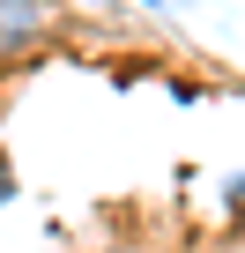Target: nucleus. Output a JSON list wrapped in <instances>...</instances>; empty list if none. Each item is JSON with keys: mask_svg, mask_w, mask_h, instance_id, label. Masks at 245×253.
Here are the masks:
<instances>
[{"mask_svg": "<svg viewBox=\"0 0 245 253\" xmlns=\"http://www.w3.org/2000/svg\"><path fill=\"white\" fill-rule=\"evenodd\" d=\"M37 30V0H0V45H30Z\"/></svg>", "mask_w": 245, "mask_h": 253, "instance_id": "nucleus-1", "label": "nucleus"}, {"mask_svg": "<svg viewBox=\"0 0 245 253\" xmlns=\"http://www.w3.org/2000/svg\"><path fill=\"white\" fill-rule=\"evenodd\" d=\"M8 201H15V171L0 164V209H8Z\"/></svg>", "mask_w": 245, "mask_h": 253, "instance_id": "nucleus-2", "label": "nucleus"}, {"mask_svg": "<svg viewBox=\"0 0 245 253\" xmlns=\"http://www.w3.org/2000/svg\"><path fill=\"white\" fill-rule=\"evenodd\" d=\"M141 8H164V0H141Z\"/></svg>", "mask_w": 245, "mask_h": 253, "instance_id": "nucleus-3", "label": "nucleus"}]
</instances>
